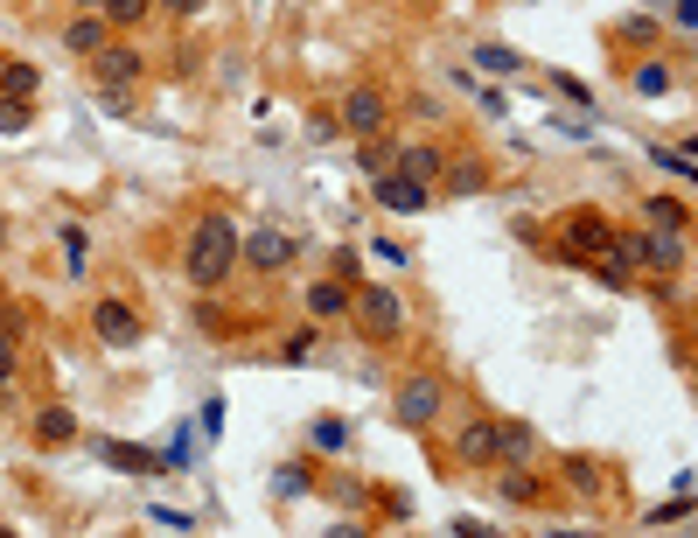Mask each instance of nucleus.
<instances>
[{
	"mask_svg": "<svg viewBox=\"0 0 698 538\" xmlns=\"http://www.w3.org/2000/svg\"><path fill=\"white\" fill-rule=\"evenodd\" d=\"M238 245H245L238 224H230L224 211H203L189 224V238H183V280H189V287H203V294L224 287V280L238 273Z\"/></svg>",
	"mask_w": 698,
	"mask_h": 538,
	"instance_id": "nucleus-1",
	"label": "nucleus"
},
{
	"mask_svg": "<svg viewBox=\"0 0 698 538\" xmlns=\"http://www.w3.org/2000/svg\"><path fill=\"white\" fill-rule=\"evenodd\" d=\"M685 238L691 231H663V224H650V231H615V260H622L629 273L642 266V273H678L685 266Z\"/></svg>",
	"mask_w": 698,
	"mask_h": 538,
	"instance_id": "nucleus-2",
	"label": "nucleus"
},
{
	"mask_svg": "<svg viewBox=\"0 0 698 538\" xmlns=\"http://www.w3.org/2000/svg\"><path fill=\"white\" fill-rule=\"evenodd\" d=\"M441 405H448V378H441V371H412L399 392H392V420L420 433V427L441 420Z\"/></svg>",
	"mask_w": 698,
	"mask_h": 538,
	"instance_id": "nucleus-3",
	"label": "nucleus"
},
{
	"mask_svg": "<svg viewBox=\"0 0 698 538\" xmlns=\"http://www.w3.org/2000/svg\"><path fill=\"white\" fill-rule=\"evenodd\" d=\"M350 315H356V329H364L371 343H399L405 336V294L399 287H356Z\"/></svg>",
	"mask_w": 698,
	"mask_h": 538,
	"instance_id": "nucleus-4",
	"label": "nucleus"
},
{
	"mask_svg": "<svg viewBox=\"0 0 698 538\" xmlns=\"http://www.w3.org/2000/svg\"><path fill=\"white\" fill-rule=\"evenodd\" d=\"M559 252H566V260H608V252H615V224L601 211H573L559 224Z\"/></svg>",
	"mask_w": 698,
	"mask_h": 538,
	"instance_id": "nucleus-5",
	"label": "nucleus"
},
{
	"mask_svg": "<svg viewBox=\"0 0 698 538\" xmlns=\"http://www.w3.org/2000/svg\"><path fill=\"white\" fill-rule=\"evenodd\" d=\"M294 252H301V238H287V231H273V224H258V231H245L238 260H245L258 280H273V273H287V266H294Z\"/></svg>",
	"mask_w": 698,
	"mask_h": 538,
	"instance_id": "nucleus-6",
	"label": "nucleus"
},
{
	"mask_svg": "<svg viewBox=\"0 0 698 538\" xmlns=\"http://www.w3.org/2000/svg\"><path fill=\"white\" fill-rule=\"evenodd\" d=\"M343 134L350 140H371V134H384V126H392V98H384L377 85H350V98H343Z\"/></svg>",
	"mask_w": 698,
	"mask_h": 538,
	"instance_id": "nucleus-7",
	"label": "nucleus"
},
{
	"mask_svg": "<svg viewBox=\"0 0 698 538\" xmlns=\"http://www.w3.org/2000/svg\"><path fill=\"white\" fill-rule=\"evenodd\" d=\"M91 329H98V343H106V350H134L140 343V307L119 301V294H98L91 301Z\"/></svg>",
	"mask_w": 698,
	"mask_h": 538,
	"instance_id": "nucleus-8",
	"label": "nucleus"
},
{
	"mask_svg": "<svg viewBox=\"0 0 698 538\" xmlns=\"http://www.w3.org/2000/svg\"><path fill=\"white\" fill-rule=\"evenodd\" d=\"M371 203H377V211L412 217V211H426V203H433V189L412 183V175H399V168H384V175H371Z\"/></svg>",
	"mask_w": 698,
	"mask_h": 538,
	"instance_id": "nucleus-9",
	"label": "nucleus"
},
{
	"mask_svg": "<svg viewBox=\"0 0 698 538\" xmlns=\"http://www.w3.org/2000/svg\"><path fill=\"white\" fill-rule=\"evenodd\" d=\"M454 461L461 469H497L503 461V448H497V420H469L454 433Z\"/></svg>",
	"mask_w": 698,
	"mask_h": 538,
	"instance_id": "nucleus-10",
	"label": "nucleus"
},
{
	"mask_svg": "<svg viewBox=\"0 0 698 538\" xmlns=\"http://www.w3.org/2000/svg\"><path fill=\"white\" fill-rule=\"evenodd\" d=\"M91 70H98V85H134L147 63H140V49H134V42H106V49L91 57Z\"/></svg>",
	"mask_w": 698,
	"mask_h": 538,
	"instance_id": "nucleus-11",
	"label": "nucleus"
},
{
	"mask_svg": "<svg viewBox=\"0 0 698 538\" xmlns=\"http://www.w3.org/2000/svg\"><path fill=\"white\" fill-rule=\"evenodd\" d=\"M350 301H356V280H315V287H307V315L335 322V315H350Z\"/></svg>",
	"mask_w": 698,
	"mask_h": 538,
	"instance_id": "nucleus-12",
	"label": "nucleus"
},
{
	"mask_svg": "<svg viewBox=\"0 0 698 538\" xmlns=\"http://www.w3.org/2000/svg\"><path fill=\"white\" fill-rule=\"evenodd\" d=\"M106 42H112V21H106V14H77L70 29H63V49H70V57H98Z\"/></svg>",
	"mask_w": 698,
	"mask_h": 538,
	"instance_id": "nucleus-13",
	"label": "nucleus"
},
{
	"mask_svg": "<svg viewBox=\"0 0 698 538\" xmlns=\"http://www.w3.org/2000/svg\"><path fill=\"white\" fill-rule=\"evenodd\" d=\"M441 168H448V154L441 147H426V140H412V147H399V175H412V183H441Z\"/></svg>",
	"mask_w": 698,
	"mask_h": 538,
	"instance_id": "nucleus-14",
	"label": "nucleus"
},
{
	"mask_svg": "<svg viewBox=\"0 0 698 538\" xmlns=\"http://www.w3.org/2000/svg\"><path fill=\"white\" fill-rule=\"evenodd\" d=\"M441 189H454V196H482V189H489V162L461 154V162H448V168H441Z\"/></svg>",
	"mask_w": 698,
	"mask_h": 538,
	"instance_id": "nucleus-15",
	"label": "nucleus"
},
{
	"mask_svg": "<svg viewBox=\"0 0 698 538\" xmlns=\"http://www.w3.org/2000/svg\"><path fill=\"white\" fill-rule=\"evenodd\" d=\"M36 441L42 448H70L77 441V413H70V405H42V413H36Z\"/></svg>",
	"mask_w": 698,
	"mask_h": 538,
	"instance_id": "nucleus-16",
	"label": "nucleus"
},
{
	"mask_svg": "<svg viewBox=\"0 0 698 538\" xmlns=\"http://www.w3.org/2000/svg\"><path fill=\"white\" fill-rule=\"evenodd\" d=\"M356 162H364L371 175L399 168V140H392V126H384V134H371V140H356Z\"/></svg>",
	"mask_w": 698,
	"mask_h": 538,
	"instance_id": "nucleus-17",
	"label": "nucleus"
},
{
	"mask_svg": "<svg viewBox=\"0 0 698 538\" xmlns=\"http://www.w3.org/2000/svg\"><path fill=\"white\" fill-rule=\"evenodd\" d=\"M36 91H42V70L36 63H14V57L0 63V98H36Z\"/></svg>",
	"mask_w": 698,
	"mask_h": 538,
	"instance_id": "nucleus-18",
	"label": "nucleus"
},
{
	"mask_svg": "<svg viewBox=\"0 0 698 538\" xmlns=\"http://www.w3.org/2000/svg\"><path fill=\"white\" fill-rule=\"evenodd\" d=\"M497 448H503V461H531L538 433H531L524 420H497Z\"/></svg>",
	"mask_w": 698,
	"mask_h": 538,
	"instance_id": "nucleus-19",
	"label": "nucleus"
},
{
	"mask_svg": "<svg viewBox=\"0 0 698 538\" xmlns=\"http://www.w3.org/2000/svg\"><path fill=\"white\" fill-rule=\"evenodd\" d=\"M106 461L119 476H147V469H161V461H154L147 448H134V441H106Z\"/></svg>",
	"mask_w": 698,
	"mask_h": 538,
	"instance_id": "nucleus-20",
	"label": "nucleus"
},
{
	"mask_svg": "<svg viewBox=\"0 0 698 538\" xmlns=\"http://www.w3.org/2000/svg\"><path fill=\"white\" fill-rule=\"evenodd\" d=\"M497 490H503L510 503H538V497H545V482H538V476L524 469V461H517V469H503V482H497Z\"/></svg>",
	"mask_w": 698,
	"mask_h": 538,
	"instance_id": "nucleus-21",
	"label": "nucleus"
},
{
	"mask_svg": "<svg viewBox=\"0 0 698 538\" xmlns=\"http://www.w3.org/2000/svg\"><path fill=\"white\" fill-rule=\"evenodd\" d=\"M670 85H678V77H670L663 57H642V63H636V91H642V98H663Z\"/></svg>",
	"mask_w": 698,
	"mask_h": 538,
	"instance_id": "nucleus-22",
	"label": "nucleus"
},
{
	"mask_svg": "<svg viewBox=\"0 0 698 538\" xmlns=\"http://www.w3.org/2000/svg\"><path fill=\"white\" fill-rule=\"evenodd\" d=\"M29 126H36V98H0V134H29Z\"/></svg>",
	"mask_w": 698,
	"mask_h": 538,
	"instance_id": "nucleus-23",
	"label": "nucleus"
},
{
	"mask_svg": "<svg viewBox=\"0 0 698 538\" xmlns=\"http://www.w3.org/2000/svg\"><path fill=\"white\" fill-rule=\"evenodd\" d=\"M642 217L663 224V231H691V217H685V203H678V196H650V203H642Z\"/></svg>",
	"mask_w": 698,
	"mask_h": 538,
	"instance_id": "nucleus-24",
	"label": "nucleus"
},
{
	"mask_svg": "<svg viewBox=\"0 0 698 538\" xmlns=\"http://www.w3.org/2000/svg\"><path fill=\"white\" fill-rule=\"evenodd\" d=\"M475 70H497V77H517V70H524V57H517V49H503V42H482V49H475Z\"/></svg>",
	"mask_w": 698,
	"mask_h": 538,
	"instance_id": "nucleus-25",
	"label": "nucleus"
},
{
	"mask_svg": "<svg viewBox=\"0 0 698 538\" xmlns=\"http://www.w3.org/2000/svg\"><path fill=\"white\" fill-rule=\"evenodd\" d=\"M57 238H63V266H70V273H85V252H91V231H85V224H63V231H57Z\"/></svg>",
	"mask_w": 698,
	"mask_h": 538,
	"instance_id": "nucleus-26",
	"label": "nucleus"
},
{
	"mask_svg": "<svg viewBox=\"0 0 698 538\" xmlns=\"http://www.w3.org/2000/svg\"><path fill=\"white\" fill-rule=\"evenodd\" d=\"M147 8H154V0H106L98 14H106L112 29H134V21H147Z\"/></svg>",
	"mask_w": 698,
	"mask_h": 538,
	"instance_id": "nucleus-27",
	"label": "nucleus"
},
{
	"mask_svg": "<svg viewBox=\"0 0 698 538\" xmlns=\"http://www.w3.org/2000/svg\"><path fill=\"white\" fill-rule=\"evenodd\" d=\"M566 482H573L580 497H593V490H601V469H593V461H566Z\"/></svg>",
	"mask_w": 698,
	"mask_h": 538,
	"instance_id": "nucleus-28",
	"label": "nucleus"
},
{
	"mask_svg": "<svg viewBox=\"0 0 698 538\" xmlns=\"http://www.w3.org/2000/svg\"><path fill=\"white\" fill-rule=\"evenodd\" d=\"M147 525H154V531H189L196 518H189V510H168V503H154V510H147Z\"/></svg>",
	"mask_w": 698,
	"mask_h": 538,
	"instance_id": "nucleus-29",
	"label": "nucleus"
},
{
	"mask_svg": "<svg viewBox=\"0 0 698 538\" xmlns=\"http://www.w3.org/2000/svg\"><path fill=\"white\" fill-rule=\"evenodd\" d=\"M622 42L650 49V42H657V21H650V14H629V21H622Z\"/></svg>",
	"mask_w": 698,
	"mask_h": 538,
	"instance_id": "nucleus-30",
	"label": "nucleus"
},
{
	"mask_svg": "<svg viewBox=\"0 0 698 538\" xmlns=\"http://www.w3.org/2000/svg\"><path fill=\"white\" fill-rule=\"evenodd\" d=\"M685 518H691V490H685L678 503H657V510H650L642 525H685Z\"/></svg>",
	"mask_w": 698,
	"mask_h": 538,
	"instance_id": "nucleus-31",
	"label": "nucleus"
},
{
	"mask_svg": "<svg viewBox=\"0 0 698 538\" xmlns=\"http://www.w3.org/2000/svg\"><path fill=\"white\" fill-rule=\"evenodd\" d=\"M21 371V350H14V329H0V384H14Z\"/></svg>",
	"mask_w": 698,
	"mask_h": 538,
	"instance_id": "nucleus-32",
	"label": "nucleus"
},
{
	"mask_svg": "<svg viewBox=\"0 0 698 538\" xmlns=\"http://www.w3.org/2000/svg\"><path fill=\"white\" fill-rule=\"evenodd\" d=\"M279 356H287V364H301V356H315V329H301V336H287V350H279Z\"/></svg>",
	"mask_w": 698,
	"mask_h": 538,
	"instance_id": "nucleus-33",
	"label": "nucleus"
},
{
	"mask_svg": "<svg viewBox=\"0 0 698 538\" xmlns=\"http://www.w3.org/2000/svg\"><path fill=\"white\" fill-rule=\"evenodd\" d=\"M343 441H350L343 420H322V427H315V448H343Z\"/></svg>",
	"mask_w": 698,
	"mask_h": 538,
	"instance_id": "nucleus-34",
	"label": "nucleus"
},
{
	"mask_svg": "<svg viewBox=\"0 0 698 538\" xmlns=\"http://www.w3.org/2000/svg\"><path fill=\"white\" fill-rule=\"evenodd\" d=\"M273 490H279V497H301V490H307V469H287V476H273Z\"/></svg>",
	"mask_w": 698,
	"mask_h": 538,
	"instance_id": "nucleus-35",
	"label": "nucleus"
},
{
	"mask_svg": "<svg viewBox=\"0 0 698 538\" xmlns=\"http://www.w3.org/2000/svg\"><path fill=\"white\" fill-rule=\"evenodd\" d=\"M670 21H678V29H698V0H670Z\"/></svg>",
	"mask_w": 698,
	"mask_h": 538,
	"instance_id": "nucleus-36",
	"label": "nucleus"
},
{
	"mask_svg": "<svg viewBox=\"0 0 698 538\" xmlns=\"http://www.w3.org/2000/svg\"><path fill=\"white\" fill-rule=\"evenodd\" d=\"M154 8H175V14H196L203 0H154Z\"/></svg>",
	"mask_w": 698,
	"mask_h": 538,
	"instance_id": "nucleus-37",
	"label": "nucleus"
},
{
	"mask_svg": "<svg viewBox=\"0 0 698 538\" xmlns=\"http://www.w3.org/2000/svg\"><path fill=\"white\" fill-rule=\"evenodd\" d=\"M70 8H106V0H70Z\"/></svg>",
	"mask_w": 698,
	"mask_h": 538,
	"instance_id": "nucleus-38",
	"label": "nucleus"
},
{
	"mask_svg": "<svg viewBox=\"0 0 698 538\" xmlns=\"http://www.w3.org/2000/svg\"><path fill=\"white\" fill-rule=\"evenodd\" d=\"M412 8H433V0H412Z\"/></svg>",
	"mask_w": 698,
	"mask_h": 538,
	"instance_id": "nucleus-39",
	"label": "nucleus"
},
{
	"mask_svg": "<svg viewBox=\"0 0 698 538\" xmlns=\"http://www.w3.org/2000/svg\"><path fill=\"white\" fill-rule=\"evenodd\" d=\"M0 63H8V57H0Z\"/></svg>",
	"mask_w": 698,
	"mask_h": 538,
	"instance_id": "nucleus-40",
	"label": "nucleus"
}]
</instances>
